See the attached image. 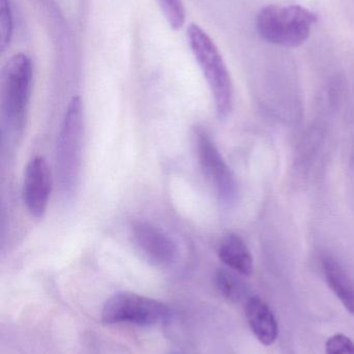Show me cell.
Returning <instances> with one entry per match:
<instances>
[{
    "instance_id": "5b68a950",
    "label": "cell",
    "mask_w": 354,
    "mask_h": 354,
    "mask_svg": "<svg viewBox=\"0 0 354 354\" xmlns=\"http://www.w3.org/2000/svg\"><path fill=\"white\" fill-rule=\"evenodd\" d=\"M170 314V308L162 301L136 293L121 292L106 301L101 319L107 324L155 326L168 322Z\"/></svg>"
},
{
    "instance_id": "6da1fadb",
    "label": "cell",
    "mask_w": 354,
    "mask_h": 354,
    "mask_svg": "<svg viewBox=\"0 0 354 354\" xmlns=\"http://www.w3.org/2000/svg\"><path fill=\"white\" fill-rule=\"evenodd\" d=\"M33 60L25 53L10 56L2 68L1 111L4 138L22 134L33 91Z\"/></svg>"
},
{
    "instance_id": "30bf717a",
    "label": "cell",
    "mask_w": 354,
    "mask_h": 354,
    "mask_svg": "<svg viewBox=\"0 0 354 354\" xmlns=\"http://www.w3.org/2000/svg\"><path fill=\"white\" fill-rule=\"evenodd\" d=\"M220 261L234 272L242 276H251L254 270V260L247 243L235 233L227 234L218 248Z\"/></svg>"
},
{
    "instance_id": "277c9868",
    "label": "cell",
    "mask_w": 354,
    "mask_h": 354,
    "mask_svg": "<svg viewBox=\"0 0 354 354\" xmlns=\"http://www.w3.org/2000/svg\"><path fill=\"white\" fill-rule=\"evenodd\" d=\"M317 22L315 12L301 6H264L257 16L260 37L272 45L297 48L305 44Z\"/></svg>"
},
{
    "instance_id": "ba28073f",
    "label": "cell",
    "mask_w": 354,
    "mask_h": 354,
    "mask_svg": "<svg viewBox=\"0 0 354 354\" xmlns=\"http://www.w3.org/2000/svg\"><path fill=\"white\" fill-rule=\"evenodd\" d=\"M52 191V174L47 160L41 156L27 164L23 180V201L33 218L45 216Z\"/></svg>"
},
{
    "instance_id": "9a60e30c",
    "label": "cell",
    "mask_w": 354,
    "mask_h": 354,
    "mask_svg": "<svg viewBox=\"0 0 354 354\" xmlns=\"http://www.w3.org/2000/svg\"><path fill=\"white\" fill-rule=\"evenodd\" d=\"M326 354H354V342L343 334H337L328 339Z\"/></svg>"
},
{
    "instance_id": "8992f818",
    "label": "cell",
    "mask_w": 354,
    "mask_h": 354,
    "mask_svg": "<svg viewBox=\"0 0 354 354\" xmlns=\"http://www.w3.org/2000/svg\"><path fill=\"white\" fill-rule=\"evenodd\" d=\"M197 158L204 174L218 194L222 203L229 205L237 196V183L234 174L224 161L215 143L205 131L197 129L195 132Z\"/></svg>"
},
{
    "instance_id": "8fae6325",
    "label": "cell",
    "mask_w": 354,
    "mask_h": 354,
    "mask_svg": "<svg viewBox=\"0 0 354 354\" xmlns=\"http://www.w3.org/2000/svg\"><path fill=\"white\" fill-rule=\"evenodd\" d=\"M326 282L333 292L340 299L347 311L354 316V283L338 261L330 257L324 260Z\"/></svg>"
},
{
    "instance_id": "5bb4252c",
    "label": "cell",
    "mask_w": 354,
    "mask_h": 354,
    "mask_svg": "<svg viewBox=\"0 0 354 354\" xmlns=\"http://www.w3.org/2000/svg\"><path fill=\"white\" fill-rule=\"evenodd\" d=\"M0 45L1 49L10 45L14 33L12 6L10 0H0Z\"/></svg>"
},
{
    "instance_id": "52a82bcc",
    "label": "cell",
    "mask_w": 354,
    "mask_h": 354,
    "mask_svg": "<svg viewBox=\"0 0 354 354\" xmlns=\"http://www.w3.org/2000/svg\"><path fill=\"white\" fill-rule=\"evenodd\" d=\"M133 243L153 266L168 268L178 259L179 249L172 237L149 221H137L131 228Z\"/></svg>"
},
{
    "instance_id": "7c38bea8",
    "label": "cell",
    "mask_w": 354,
    "mask_h": 354,
    "mask_svg": "<svg viewBox=\"0 0 354 354\" xmlns=\"http://www.w3.org/2000/svg\"><path fill=\"white\" fill-rule=\"evenodd\" d=\"M214 285L220 295L231 303H239L247 293L245 283L228 270H220L216 272Z\"/></svg>"
},
{
    "instance_id": "2e32d148",
    "label": "cell",
    "mask_w": 354,
    "mask_h": 354,
    "mask_svg": "<svg viewBox=\"0 0 354 354\" xmlns=\"http://www.w3.org/2000/svg\"><path fill=\"white\" fill-rule=\"evenodd\" d=\"M172 354H183V353H172Z\"/></svg>"
},
{
    "instance_id": "7a4b0ae2",
    "label": "cell",
    "mask_w": 354,
    "mask_h": 354,
    "mask_svg": "<svg viewBox=\"0 0 354 354\" xmlns=\"http://www.w3.org/2000/svg\"><path fill=\"white\" fill-rule=\"evenodd\" d=\"M85 112L80 97H74L66 109L56 145V176L60 193L70 199L76 193L82 164Z\"/></svg>"
},
{
    "instance_id": "3957f363",
    "label": "cell",
    "mask_w": 354,
    "mask_h": 354,
    "mask_svg": "<svg viewBox=\"0 0 354 354\" xmlns=\"http://www.w3.org/2000/svg\"><path fill=\"white\" fill-rule=\"evenodd\" d=\"M189 47L209 85L220 120L228 118L232 111L234 91L232 79L226 62L210 35L199 25L191 24L187 28Z\"/></svg>"
},
{
    "instance_id": "9c48e42d",
    "label": "cell",
    "mask_w": 354,
    "mask_h": 354,
    "mask_svg": "<svg viewBox=\"0 0 354 354\" xmlns=\"http://www.w3.org/2000/svg\"><path fill=\"white\" fill-rule=\"evenodd\" d=\"M245 315L251 332L260 343L270 346L278 336V324L274 312L261 297H249L245 305Z\"/></svg>"
},
{
    "instance_id": "4fadbf2b",
    "label": "cell",
    "mask_w": 354,
    "mask_h": 354,
    "mask_svg": "<svg viewBox=\"0 0 354 354\" xmlns=\"http://www.w3.org/2000/svg\"><path fill=\"white\" fill-rule=\"evenodd\" d=\"M158 2L170 26L174 30H179L186 20L182 0H158Z\"/></svg>"
}]
</instances>
